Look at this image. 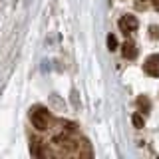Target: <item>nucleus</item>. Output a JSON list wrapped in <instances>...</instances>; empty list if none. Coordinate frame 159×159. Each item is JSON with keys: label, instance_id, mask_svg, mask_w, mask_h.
Instances as JSON below:
<instances>
[{"label": "nucleus", "instance_id": "4", "mask_svg": "<svg viewBox=\"0 0 159 159\" xmlns=\"http://www.w3.org/2000/svg\"><path fill=\"white\" fill-rule=\"evenodd\" d=\"M121 54H123V58H125V60H135V56H137V46L131 42V40H125V42H123V46H121Z\"/></svg>", "mask_w": 159, "mask_h": 159}, {"label": "nucleus", "instance_id": "8", "mask_svg": "<svg viewBox=\"0 0 159 159\" xmlns=\"http://www.w3.org/2000/svg\"><path fill=\"white\" fill-rule=\"evenodd\" d=\"M135 8L137 10H145L147 8V0H135Z\"/></svg>", "mask_w": 159, "mask_h": 159}, {"label": "nucleus", "instance_id": "6", "mask_svg": "<svg viewBox=\"0 0 159 159\" xmlns=\"http://www.w3.org/2000/svg\"><path fill=\"white\" fill-rule=\"evenodd\" d=\"M131 121H133V125H135L137 129H141L143 123H145V121H143V117H141V113H133V116H131Z\"/></svg>", "mask_w": 159, "mask_h": 159}, {"label": "nucleus", "instance_id": "5", "mask_svg": "<svg viewBox=\"0 0 159 159\" xmlns=\"http://www.w3.org/2000/svg\"><path fill=\"white\" fill-rule=\"evenodd\" d=\"M137 107H139L141 113H147L149 109H151V102L147 99V96H139L137 98Z\"/></svg>", "mask_w": 159, "mask_h": 159}, {"label": "nucleus", "instance_id": "2", "mask_svg": "<svg viewBox=\"0 0 159 159\" xmlns=\"http://www.w3.org/2000/svg\"><path fill=\"white\" fill-rule=\"evenodd\" d=\"M139 26V22H137V18L135 16H131V14H125V16H121L119 18V30H121L123 34H131V32H135Z\"/></svg>", "mask_w": 159, "mask_h": 159}, {"label": "nucleus", "instance_id": "10", "mask_svg": "<svg viewBox=\"0 0 159 159\" xmlns=\"http://www.w3.org/2000/svg\"><path fill=\"white\" fill-rule=\"evenodd\" d=\"M149 2H151V6L155 10H159V0H149Z\"/></svg>", "mask_w": 159, "mask_h": 159}, {"label": "nucleus", "instance_id": "9", "mask_svg": "<svg viewBox=\"0 0 159 159\" xmlns=\"http://www.w3.org/2000/svg\"><path fill=\"white\" fill-rule=\"evenodd\" d=\"M149 30H151V38H153V40L159 38V28H157V26H151Z\"/></svg>", "mask_w": 159, "mask_h": 159}, {"label": "nucleus", "instance_id": "3", "mask_svg": "<svg viewBox=\"0 0 159 159\" xmlns=\"http://www.w3.org/2000/svg\"><path fill=\"white\" fill-rule=\"evenodd\" d=\"M143 70H145L147 76L159 78V54H153V56H149V58L145 60V64H143Z\"/></svg>", "mask_w": 159, "mask_h": 159}, {"label": "nucleus", "instance_id": "1", "mask_svg": "<svg viewBox=\"0 0 159 159\" xmlns=\"http://www.w3.org/2000/svg\"><path fill=\"white\" fill-rule=\"evenodd\" d=\"M30 121H32V125L36 129L44 131V129H50V125H52V113L46 107L36 106L30 109Z\"/></svg>", "mask_w": 159, "mask_h": 159}, {"label": "nucleus", "instance_id": "7", "mask_svg": "<svg viewBox=\"0 0 159 159\" xmlns=\"http://www.w3.org/2000/svg\"><path fill=\"white\" fill-rule=\"evenodd\" d=\"M107 48L111 50V52H113V50H117V38L113 36V34H109V36H107Z\"/></svg>", "mask_w": 159, "mask_h": 159}]
</instances>
